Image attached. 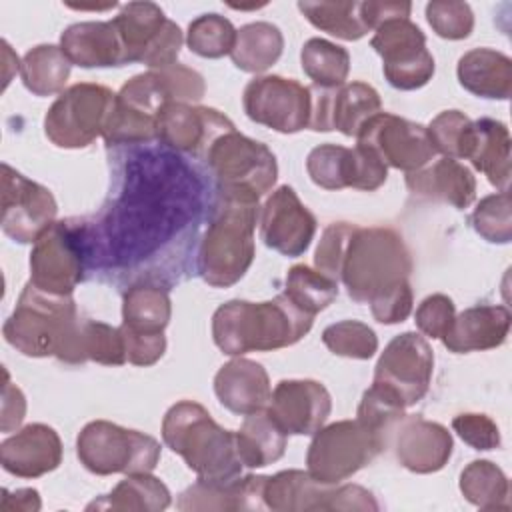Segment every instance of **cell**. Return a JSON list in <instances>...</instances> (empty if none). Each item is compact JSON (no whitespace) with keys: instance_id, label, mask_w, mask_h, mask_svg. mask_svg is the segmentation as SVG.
Here are the masks:
<instances>
[{"instance_id":"obj_38","label":"cell","mask_w":512,"mask_h":512,"mask_svg":"<svg viewBox=\"0 0 512 512\" xmlns=\"http://www.w3.org/2000/svg\"><path fill=\"white\" fill-rule=\"evenodd\" d=\"M72 62L60 46L38 44L28 50L20 62V78L34 96H52L64 92Z\"/></svg>"},{"instance_id":"obj_51","label":"cell","mask_w":512,"mask_h":512,"mask_svg":"<svg viewBox=\"0 0 512 512\" xmlns=\"http://www.w3.org/2000/svg\"><path fill=\"white\" fill-rule=\"evenodd\" d=\"M456 316V306L446 294L426 296L416 308V326L428 338H442Z\"/></svg>"},{"instance_id":"obj_3","label":"cell","mask_w":512,"mask_h":512,"mask_svg":"<svg viewBox=\"0 0 512 512\" xmlns=\"http://www.w3.org/2000/svg\"><path fill=\"white\" fill-rule=\"evenodd\" d=\"M162 440L184 458L198 480H232L244 468L236 450V434L214 422L198 402L180 400L168 408L162 420Z\"/></svg>"},{"instance_id":"obj_36","label":"cell","mask_w":512,"mask_h":512,"mask_svg":"<svg viewBox=\"0 0 512 512\" xmlns=\"http://www.w3.org/2000/svg\"><path fill=\"white\" fill-rule=\"evenodd\" d=\"M284 50V36L270 22H250L236 30V42L230 58L236 68L260 74L278 62Z\"/></svg>"},{"instance_id":"obj_56","label":"cell","mask_w":512,"mask_h":512,"mask_svg":"<svg viewBox=\"0 0 512 512\" xmlns=\"http://www.w3.org/2000/svg\"><path fill=\"white\" fill-rule=\"evenodd\" d=\"M410 2H362V16L370 30L392 18H410Z\"/></svg>"},{"instance_id":"obj_34","label":"cell","mask_w":512,"mask_h":512,"mask_svg":"<svg viewBox=\"0 0 512 512\" xmlns=\"http://www.w3.org/2000/svg\"><path fill=\"white\" fill-rule=\"evenodd\" d=\"M234 434L240 462L246 468L268 466L286 452V434L266 412L248 414Z\"/></svg>"},{"instance_id":"obj_40","label":"cell","mask_w":512,"mask_h":512,"mask_svg":"<svg viewBox=\"0 0 512 512\" xmlns=\"http://www.w3.org/2000/svg\"><path fill=\"white\" fill-rule=\"evenodd\" d=\"M300 64L314 86L338 88L346 84L350 72V54L346 48L330 40L310 38L300 50Z\"/></svg>"},{"instance_id":"obj_14","label":"cell","mask_w":512,"mask_h":512,"mask_svg":"<svg viewBox=\"0 0 512 512\" xmlns=\"http://www.w3.org/2000/svg\"><path fill=\"white\" fill-rule=\"evenodd\" d=\"M242 106L252 122L282 134H294L310 124L312 94L308 86L294 78L256 76L244 88Z\"/></svg>"},{"instance_id":"obj_13","label":"cell","mask_w":512,"mask_h":512,"mask_svg":"<svg viewBox=\"0 0 512 512\" xmlns=\"http://www.w3.org/2000/svg\"><path fill=\"white\" fill-rule=\"evenodd\" d=\"M86 250L78 230L68 222H52L30 252V282L50 294H72L84 280Z\"/></svg>"},{"instance_id":"obj_29","label":"cell","mask_w":512,"mask_h":512,"mask_svg":"<svg viewBox=\"0 0 512 512\" xmlns=\"http://www.w3.org/2000/svg\"><path fill=\"white\" fill-rule=\"evenodd\" d=\"M60 48L72 64L82 68L124 66L122 44L112 20L68 26L60 36Z\"/></svg>"},{"instance_id":"obj_41","label":"cell","mask_w":512,"mask_h":512,"mask_svg":"<svg viewBox=\"0 0 512 512\" xmlns=\"http://www.w3.org/2000/svg\"><path fill=\"white\" fill-rule=\"evenodd\" d=\"M306 20L322 32L340 40H360L368 34L362 2H298Z\"/></svg>"},{"instance_id":"obj_5","label":"cell","mask_w":512,"mask_h":512,"mask_svg":"<svg viewBox=\"0 0 512 512\" xmlns=\"http://www.w3.org/2000/svg\"><path fill=\"white\" fill-rule=\"evenodd\" d=\"M78 312L72 294L60 296L24 286L16 308L4 322V340L24 356H56L64 360L78 330Z\"/></svg>"},{"instance_id":"obj_32","label":"cell","mask_w":512,"mask_h":512,"mask_svg":"<svg viewBox=\"0 0 512 512\" xmlns=\"http://www.w3.org/2000/svg\"><path fill=\"white\" fill-rule=\"evenodd\" d=\"M330 486L316 482L308 470H282L266 476L264 504L266 510L276 512H302L324 510Z\"/></svg>"},{"instance_id":"obj_25","label":"cell","mask_w":512,"mask_h":512,"mask_svg":"<svg viewBox=\"0 0 512 512\" xmlns=\"http://www.w3.org/2000/svg\"><path fill=\"white\" fill-rule=\"evenodd\" d=\"M214 392L224 408L248 416L266 410L272 388L262 364L248 358H234L216 372Z\"/></svg>"},{"instance_id":"obj_28","label":"cell","mask_w":512,"mask_h":512,"mask_svg":"<svg viewBox=\"0 0 512 512\" xmlns=\"http://www.w3.org/2000/svg\"><path fill=\"white\" fill-rule=\"evenodd\" d=\"M266 476H236L224 482L196 480L178 498V510H266Z\"/></svg>"},{"instance_id":"obj_57","label":"cell","mask_w":512,"mask_h":512,"mask_svg":"<svg viewBox=\"0 0 512 512\" xmlns=\"http://www.w3.org/2000/svg\"><path fill=\"white\" fill-rule=\"evenodd\" d=\"M40 494L34 488H20L16 492L2 490L0 510L2 512H36L40 510Z\"/></svg>"},{"instance_id":"obj_46","label":"cell","mask_w":512,"mask_h":512,"mask_svg":"<svg viewBox=\"0 0 512 512\" xmlns=\"http://www.w3.org/2000/svg\"><path fill=\"white\" fill-rule=\"evenodd\" d=\"M322 342L332 354L354 360H368L378 350L376 332L360 320H340L326 326Z\"/></svg>"},{"instance_id":"obj_37","label":"cell","mask_w":512,"mask_h":512,"mask_svg":"<svg viewBox=\"0 0 512 512\" xmlns=\"http://www.w3.org/2000/svg\"><path fill=\"white\" fill-rule=\"evenodd\" d=\"M172 316V302L166 288L154 284H136L124 292L122 324L126 330L160 334Z\"/></svg>"},{"instance_id":"obj_44","label":"cell","mask_w":512,"mask_h":512,"mask_svg":"<svg viewBox=\"0 0 512 512\" xmlns=\"http://www.w3.org/2000/svg\"><path fill=\"white\" fill-rule=\"evenodd\" d=\"M236 42V28L220 14H202L188 24L186 44L202 58H222L232 52Z\"/></svg>"},{"instance_id":"obj_21","label":"cell","mask_w":512,"mask_h":512,"mask_svg":"<svg viewBox=\"0 0 512 512\" xmlns=\"http://www.w3.org/2000/svg\"><path fill=\"white\" fill-rule=\"evenodd\" d=\"M264 412L286 436H310L326 424L332 412V398L326 386L316 380H280Z\"/></svg>"},{"instance_id":"obj_52","label":"cell","mask_w":512,"mask_h":512,"mask_svg":"<svg viewBox=\"0 0 512 512\" xmlns=\"http://www.w3.org/2000/svg\"><path fill=\"white\" fill-rule=\"evenodd\" d=\"M452 428L474 450H494L500 446V430L496 422L486 414H458L452 420Z\"/></svg>"},{"instance_id":"obj_9","label":"cell","mask_w":512,"mask_h":512,"mask_svg":"<svg viewBox=\"0 0 512 512\" xmlns=\"http://www.w3.org/2000/svg\"><path fill=\"white\" fill-rule=\"evenodd\" d=\"M386 444L356 418L322 426L308 446V474L320 484L336 486L368 466Z\"/></svg>"},{"instance_id":"obj_23","label":"cell","mask_w":512,"mask_h":512,"mask_svg":"<svg viewBox=\"0 0 512 512\" xmlns=\"http://www.w3.org/2000/svg\"><path fill=\"white\" fill-rule=\"evenodd\" d=\"M394 450L398 462L416 474H432L442 470L454 448L452 434L438 422L420 416L402 418L396 426Z\"/></svg>"},{"instance_id":"obj_31","label":"cell","mask_w":512,"mask_h":512,"mask_svg":"<svg viewBox=\"0 0 512 512\" xmlns=\"http://www.w3.org/2000/svg\"><path fill=\"white\" fill-rule=\"evenodd\" d=\"M510 132L504 122L494 118L474 120L472 146L466 160L480 170L500 192L510 184Z\"/></svg>"},{"instance_id":"obj_17","label":"cell","mask_w":512,"mask_h":512,"mask_svg":"<svg viewBox=\"0 0 512 512\" xmlns=\"http://www.w3.org/2000/svg\"><path fill=\"white\" fill-rule=\"evenodd\" d=\"M358 144L374 150L386 166L416 172L432 162L436 150L426 126L390 112L374 114L358 132Z\"/></svg>"},{"instance_id":"obj_16","label":"cell","mask_w":512,"mask_h":512,"mask_svg":"<svg viewBox=\"0 0 512 512\" xmlns=\"http://www.w3.org/2000/svg\"><path fill=\"white\" fill-rule=\"evenodd\" d=\"M306 170L312 182L324 190H378L388 178V166L368 146L354 148L320 144L310 150Z\"/></svg>"},{"instance_id":"obj_33","label":"cell","mask_w":512,"mask_h":512,"mask_svg":"<svg viewBox=\"0 0 512 512\" xmlns=\"http://www.w3.org/2000/svg\"><path fill=\"white\" fill-rule=\"evenodd\" d=\"M170 490L150 472L126 474L110 494L88 504V510H118V512H160L170 506Z\"/></svg>"},{"instance_id":"obj_6","label":"cell","mask_w":512,"mask_h":512,"mask_svg":"<svg viewBox=\"0 0 512 512\" xmlns=\"http://www.w3.org/2000/svg\"><path fill=\"white\" fill-rule=\"evenodd\" d=\"M412 268L410 250L396 230L356 224L344 248L338 280L352 300L368 304L380 292L408 280Z\"/></svg>"},{"instance_id":"obj_7","label":"cell","mask_w":512,"mask_h":512,"mask_svg":"<svg viewBox=\"0 0 512 512\" xmlns=\"http://www.w3.org/2000/svg\"><path fill=\"white\" fill-rule=\"evenodd\" d=\"M220 198L258 202L272 190L278 178V164L272 150L236 128L220 134L204 158Z\"/></svg>"},{"instance_id":"obj_43","label":"cell","mask_w":512,"mask_h":512,"mask_svg":"<svg viewBox=\"0 0 512 512\" xmlns=\"http://www.w3.org/2000/svg\"><path fill=\"white\" fill-rule=\"evenodd\" d=\"M284 294L300 310L316 316L320 310L328 308L336 300L338 282L306 264H296L286 274Z\"/></svg>"},{"instance_id":"obj_24","label":"cell","mask_w":512,"mask_h":512,"mask_svg":"<svg viewBox=\"0 0 512 512\" xmlns=\"http://www.w3.org/2000/svg\"><path fill=\"white\" fill-rule=\"evenodd\" d=\"M62 462V442L48 424H28L0 444V464L18 478H38Z\"/></svg>"},{"instance_id":"obj_49","label":"cell","mask_w":512,"mask_h":512,"mask_svg":"<svg viewBox=\"0 0 512 512\" xmlns=\"http://www.w3.org/2000/svg\"><path fill=\"white\" fill-rule=\"evenodd\" d=\"M354 226L356 224H350V222H332L330 226H326L322 232V238L318 242L316 254H314L316 270L336 282H338V274H340V262L344 256V248H346V242H348Z\"/></svg>"},{"instance_id":"obj_12","label":"cell","mask_w":512,"mask_h":512,"mask_svg":"<svg viewBox=\"0 0 512 512\" xmlns=\"http://www.w3.org/2000/svg\"><path fill=\"white\" fill-rule=\"evenodd\" d=\"M382 58L388 84L396 90H416L434 76V58L426 48L424 32L410 18L382 22L370 40Z\"/></svg>"},{"instance_id":"obj_47","label":"cell","mask_w":512,"mask_h":512,"mask_svg":"<svg viewBox=\"0 0 512 512\" xmlns=\"http://www.w3.org/2000/svg\"><path fill=\"white\" fill-rule=\"evenodd\" d=\"M476 234L492 244H508L512 238V200L510 192H496L482 198L472 212Z\"/></svg>"},{"instance_id":"obj_22","label":"cell","mask_w":512,"mask_h":512,"mask_svg":"<svg viewBox=\"0 0 512 512\" xmlns=\"http://www.w3.org/2000/svg\"><path fill=\"white\" fill-rule=\"evenodd\" d=\"M234 124L214 108L170 102L156 120V138L176 152L204 158L210 144Z\"/></svg>"},{"instance_id":"obj_8","label":"cell","mask_w":512,"mask_h":512,"mask_svg":"<svg viewBox=\"0 0 512 512\" xmlns=\"http://www.w3.org/2000/svg\"><path fill=\"white\" fill-rule=\"evenodd\" d=\"M80 464L98 476L152 472L160 460V442L144 432L108 420L88 422L76 440Z\"/></svg>"},{"instance_id":"obj_30","label":"cell","mask_w":512,"mask_h":512,"mask_svg":"<svg viewBox=\"0 0 512 512\" xmlns=\"http://www.w3.org/2000/svg\"><path fill=\"white\" fill-rule=\"evenodd\" d=\"M458 82L478 98L508 100L512 94V60L492 48H472L460 56Z\"/></svg>"},{"instance_id":"obj_50","label":"cell","mask_w":512,"mask_h":512,"mask_svg":"<svg viewBox=\"0 0 512 512\" xmlns=\"http://www.w3.org/2000/svg\"><path fill=\"white\" fill-rule=\"evenodd\" d=\"M368 304L376 322L380 324L404 322L410 316L412 304H414L412 286L408 280H400L392 288L374 296Z\"/></svg>"},{"instance_id":"obj_35","label":"cell","mask_w":512,"mask_h":512,"mask_svg":"<svg viewBox=\"0 0 512 512\" xmlns=\"http://www.w3.org/2000/svg\"><path fill=\"white\" fill-rule=\"evenodd\" d=\"M88 360L104 366H122L128 362L120 326L114 328L98 320H84L78 324L72 346L62 362L82 364Z\"/></svg>"},{"instance_id":"obj_54","label":"cell","mask_w":512,"mask_h":512,"mask_svg":"<svg viewBox=\"0 0 512 512\" xmlns=\"http://www.w3.org/2000/svg\"><path fill=\"white\" fill-rule=\"evenodd\" d=\"M324 510H362V512H376L380 510V504L376 502L374 494L358 484H342L336 488L330 486V492L326 496Z\"/></svg>"},{"instance_id":"obj_20","label":"cell","mask_w":512,"mask_h":512,"mask_svg":"<svg viewBox=\"0 0 512 512\" xmlns=\"http://www.w3.org/2000/svg\"><path fill=\"white\" fill-rule=\"evenodd\" d=\"M260 238L282 256H302L316 234V216L292 186H278L260 208Z\"/></svg>"},{"instance_id":"obj_18","label":"cell","mask_w":512,"mask_h":512,"mask_svg":"<svg viewBox=\"0 0 512 512\" xmlns=\"http://www.w3.org/2000/svg\"><path fill=\"white\" fill-rule=\"evenodd\" d=\"M434 352L428 340L418 332H402L394 336L374 366V382L394 388L406 406L418 404L432 380Z\"/></svg>"},{"instance_id":"obj_4","label":"cell","mask_w":512,"mask_h":512,"mask_svg":"<svg viewBox=\"0 0 512 512\" xmlns=\"http://www.w3.org/2000/svg\"><path fill=\"white\" fill-rule=\"evenodd\" d=\"M258 218V202L220 198L214 206L198 250V274L208 286L228 288L248 272Z\"/></svg>"},{"instance_id":"obj_15","label":"cell","mask_w":512,"mask_h":512,"mask_svg":"<svg viewBox=\"0 0 512 512\" xmlns=\"http://www.w3.org/2000/svg\"><path fill=\"white\" fill-rule=\"evenodd\" d=\"M58 204L52 192L2 164V232L18 244H34L56 222Z\"/></svg>"},{"instance_id":"obj_53","label":"cell","mask_w":512,"mask_h":512,"mask_svg":"<svg viewBox=\"0 0 512 512\" xmlns=\"http://www.w3.org/2000/svg\"><path fill=\"white\" fill-rule=\"evenodd\" d=\"M124 348H126V360L134 366H152L156 364L164 352H166V336L160 334H144V332H132L120 326Z\"/></svg>"},{"instance_id":"obj_10","label":"cell","mask_w":512,"mask_h":512,"mask_svg":"<svg viewBox=\"0 0 512 512\" xmlns=\"http://www.w3.org/2000/svg\"><path fill=\"white\" fill-rule=\"evenodd\" d=\"M124 54V64L140 62L150 70L174 66L184 44L182 30L154 2H128L112 18Z\"/></svg>"},{"instance_id":"obj_19","label":"cell","mask_w":512,"mask_h":512,"mask_svg":"<svg viewBox=\"0 0 512 512\" xmlns=\"http://www.w3.org/2000/svg\"><path fill=\"white\" fill-rule=\"evenodd\" d=\"M310 94L312 114L308 128L316 132L338 130L356 138L360 128L382 112L380 94L366 82H346L338 88L312 86Z\"/></svg>"},{"instance_id":"obj_26","label":"cell","mask_w":512,"mask_h":512,"mask_svg":"<svg viewBox=\"0 0 512 512\" xmlns=\"http://www.w3.org/2000/svg\"><path fill=\"white\" fill-rule=\"evenodd\" d=\"M510 322L512 318L506 306H472L454 316L448 332L440 340L454 354L492 350L506 342Z\"/></svg>"},{"instance_id":"obj_42","label":"cell","mask_w":512,"mask_h":512,"mask_svg":"<svg viewBox=\"0 0 512 512\" xmlns=\"http://www.w3.org/2000/svg\"><path fill=\"white\" fill-rule=\"evenodd\" d=\"M406 408V402L394 388H390L384 382H374L362 394L356 420H360L368 430H372L374 434L388 442L390 434L404 418Z\"/></svg>"},{"instance_id":"obj_48","label":"cell","mask_w":512,"mask_h":512,"mask_svg":"<svg viewBox=\"0 0 512 512\" xmlns=\"http://www.w3.org/2000/svg\"><path fill=\"white\" fill-rule=\"evenodd\" d=\"M426 20L432 30L446 40L468 38L474 28V14L466 2L432 0L426 4Z\"/></svg>"},{"instance_id":"obj_55","label":"cell","mask_w":512,"mask_h":512,"mask_svg":"<svg viewBox=\"0 0 512 512\" xmlns=\"http://www.w3.org/2000/svg\"><path fill=\"white\" fill-rule=\"evenodd\" d=\"M6 380H4V390H2V422L0 428L2 432H12L14 428H18L24 420L26 414V400L22 390L10 382L8 372L4 370Z\"/></svg>"},{"instance_id":"obj_2","label":"cell","mask_w":512,"mask_h":512,"mask_svg":"<svg viewBox=\"0 0 512 512\" xmlns=\"http://www.w3.org/2000/svg\"><path fill=\"white\" fill-rule=\"evenodd\" d=\"M314 316L300 310L284 292L266 302L230 300L212 316L214 344L228 356L270 352L302 340Z\"/></svg>"},{"instance_id":"obj_11","label":"cell","mask_w":512,"mask_h":512,"mask_svg":"<svg viewBox=\"0 0 512 512\" xmlns=\"http://www.w3.org/2000/svg\"><path fill=\"white\" fill-rule=\"evenodd\" d=\"M114 96L102 84L80 82L66 88L44 116V134L60 148H86L104 136Z\"/></svg>"},{"instance_id":"obj_39","label":"cell","mask_w":512,"mask_h":512,"mask_svg":"<svg viewBox=\"0 0 512 512\" xmlns=\"http://www.w3.org/2000/svg\"><path fill=\"white\" fill-rule=\"evenodd\" d=\"M460 492L480 510L510 508V482L490 460H474L460 472Z\"/></svg>"},{"instance_id":"obj_1","label":"cell","mask_w":512,"mask_h":512,"mask_svg":"<svg viewBox=\"0 0 512 512\" xmlns=\"http://www.w3.org/2000/svg\"><path fill=\"white\" fill-rule=\"evenodd\" d=\"M206 92L204 78L182 64L132 76L114 96L104 142L148 144L156 138V120L170 102H198Z\"/></svg>"},{"instance_id":"obj_45","label":"cell","mask_w":512,"mask_h":512,"mask_svg":"<svg viewBox=\"0 0 512 512\" xmlns=\"http://www.w3.org/2000/svg\"><path fill=\"white\" fill-rule=\"evenodd\" d=\"M428 138L436 152L446 158L466 160L472 146L474 122L460 110H444L440 112L430 126H426Z\"/></svg>"},{"instance_id":"obj_27","label":"cell","mask_w":512,"mask_h":512,"mask_svg":"<svg viewBox=\"0 0 512 512\" xmlns=\"http://www.w3.org/2000/svg\"><path fill=\"white\" fill-rule=\"evenodd\" d=\"M406 186L412 196L446 202L458 210L468 208L476 198V178L472 170L446 156L416 172H408Z\"/></svg>"}]
</instances>
